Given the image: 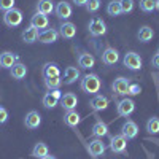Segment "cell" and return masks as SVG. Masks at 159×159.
<instances>
[{
    "mask_svg": "<svg viewBox=\"0 0 159 159\" xmlns=\"http://www.w3.org/2000/svg\"><path fill=\"white\" fill-rule=\"evenodd\" d=\"M134 110H135V103H134V100L132 99H123V100H119L118 102V105H116V111H118V115L119 116H123V118H127V116H130L132 113H134Z\"/></svg>",
    "mask_w": 159,
    "mask_h": 159,
    "instance_id": "6",
    "label": "cell"
},
{
    "mask_svg": "<svg viewBox=\"0 0 159 159\" xmlns=\"http://www.w3.org/2000/svg\"><path fill=\"white\" fill-rule=\"evenodd\" d=\"M38 42L40 43H45V45H49V43H54L59 40V32L57 29H43L38 32Z\"/></svg>",
    "mask_w": 159,
    "mask_h": 159,
    "instance_id": "7",
    "label": "cell"
},
{
    "mask_svg": "<svg viewBox=\"0 0 159 159\" xmlns=\"http://www.w3.org/2000/svg\"><path fill=\"white\" fill-rule=\"evenodd\" d=\"M24 21V16H22V11L18 10V8H11L8 11L3 13V24L7 25V27H18V25H21Z\"/></svg>",
    "mask_w": 159,
    "mask_h": 159,
    "instance_id": "2",
    "label": "cell"
},
{
    "mask_svg": "<svg viewBox=\"0 0 159 159\" xmlns=\"http://www.w3.org/2000/svg\"><path fill=\"white\" fill-rule=\"evenodd\" d=\"M78 65H80V69H83V70H91L96 65V59L92 54H89V52H80Z\"/></svg>",
    "mask_w": 159,
    "mask_h": 159,
    "instance_id": "20",
    "label": "cell"
},
{
    "mask_svg": "<svg viewBox=\"0 0 159 159\" xmlns=\"http://www.w3.org/2000/svg\"><path fill=\"white\" fill-rule=\"evenodd\" d=\"M119 7H121L123 15H127V13H132L135 3H134V0H119Z\"/></svg>",
    "mask_w": 159,
    "mask_h": 159,
    "instance_id": "33",
    "label": "cell"
},
{
    "mask_svg": "<svg viewBox=\"0 0 159 159\" xmlns=\"http://www.w3.org/2000/svg\"><path fill=\"white\" fill-rule=\"evenodd\" d=\"M7 121H8V111L7 108L0 107V124H5Z\"/></svg>",
    "mask_w": 159,
    "mask_h": 159,
    "instance_id": "38",
    "label": "cell"
},
{
    "mask_svg": "<svg viewBox=\"0 0 159 159\" xmlns=\"http://www.w3.org/2000/svg\"><path fill=\"white\" fill-rule=\"evenodd\" d=\"M127 148V139L123 134H116L110 137V150L115 154H124Z\"/></svg>",
    "mask_w": 159,
    "mask_h": 159,
    "instance_id": "4",
    "label": "cell"
},
{
    "mask_svg": "<svg viewBox=\"0 0 159 159\" xmlns=\"http://www.w3.org/2000/svg\"><path fill=\"white\" fill-rule=\"evenodd\" d=\"M46 154H49V148H48L46 143L38 142V143L34 145V150H32V156H34V157L42 159V157H45Z\"/></svg>",
    "mask_w": 159,
    "mask_h": 159,
    "instance_id": "28",
    "label": "cell"
},
{
    "mask_svg": "<svg viewBox=\"0 0 159 159\" xmlns=\"http://www.w3.org/2000/svg\"><path fill=\"white\" fill-rule=\"evenodd\" d=\"M107 13H108V16H111V18H116L119 15H123L121 7H119V0H111V2L107 5Z\"/></svg>",
    "mask_w": 159,
    "mask_h": 159,
    "instance_id": "30",
    "label": "cell"
},
{
    "mask_svg": "<svg viewBox=\"0 0 159 159\" xmlns=\"http://www.w3.org/2000/svg\"><path fill=\"white\" fill-rule=\"evenodd\" d=\"M81 78V72H80L78 67H67L64 70V78H62V83L64 84H73L76 83V80Z\"/></svg>",
    "mask_w": 159,
    "mask_h": 159,
    "instance_id": "17",
    "label": "cell"
},
{
    "mask_svg": "<svg viewBox=\"0 0 159 159\" xmlns=\"http://www.w3.org/2000/svg\"><path fill=\"white\" fill-rule=\"evenodd\" d=\"M54 13H56V16H57L59 19L65 21V19H69V18L72 16L73 10H72V5H70L69 2L62 0V2H59V3L54 7Z\"/></svg>",
    "mask_w": 159,
    "mask_h": 159,
    "instance_id": "14",
    "label": "cell"
},
{
    "mask_svg": "<svg viewBox=\"0 0 159 159\" xmlns=\"http://www.w3.org/2000/svg\"><path fill=\"white\" fill-rule=\"evenodd\" d=\"M137 37H139V40H140L142 43H148V42H151V40H153L154 32H153V29L150 27V25H143V27L139 29Z\"/></svg>",
    "mask_w": 159,
    "mask_h": 159,
    "instance_id": "26",
    "label": "cell"
},
{
    "mask_svg": "<svg viewBox=\"0 0 159 159\" xmlns=\"http://www.w3.org/2000/svg\"><path fill=\"white\" fill-rule=\"evenodd\" d=\"M42 159H56L54 156H52V154H46L45 157H42Z\"/></svg>",
    "mask_w": 159,
    "mask_h": 159,
    "instance_id": "42",
    "label": "cell"
},
{
    "mask_svg": "<svg viewBox=\"0 0 159 159\" xmlns=\"http://www.w3.org/2000/svg\"><path fill=\"white\" fill-rule=\"evenodd\" d=\"M49 92H51V94H52V96H54L56 99H61V97H62V92H61L59 89H51Z\"/></svg>",
    "mask_w": 159,
    "mask_h": 159,
    "instance_id": "40",
    "label": "cell"
},
{
    "mask_svg": "<svg viewBox=\"0 0 159 159\" xmlns=\"http://www.w3.org/2000/svg\"><path fill=\"white\" fill-rule=\"evenodd\" d=\"M80 88H81V91L86 92V94L96 96L102 88V80L97 73H86V75L81 76V80H80Z\"/></svg>",
    "mask_w": 159,
    "mask_h": 159,
    "instance_id": "1",
    "label": "cell"
},
{
    "mask_svg": "<svg viewBox=\"0 0 159 159\" xmlns=\"http://www.w3.org/2000/svg\"><path fill=\"white\" fill-rule=\"evenodd\" d=\"M10 73L15 80H22V78H25V75H27V67H25L22 62H16L10 69Z\"/></svg>",
    "mask_w": 159,
    "mask_h": 159,
    "instance_id": "25",
    "label": "cell"
},
{
    "mask_svg": "<svg viewBox=\"0 0 159 159\" xmlns=\"http://www.w3.org/2000/svg\"><path fill=\"white\" fill-rule=\"evenodd\" d=\"M129 84H130V81H129L127 78L118 76L115 81H113V84H111V89H113V92H115L116 96H127Z\"/></svg>",
    "mask_w": 159,
    "mask_h": 159,
    "instance_id": "10",
    "label": "cell"
},
{
    "mask_svg": "<svg viewBox=\"0 0 159 159\" xmlns=\"http://www.w3.org/2000/svg\"><path fill=\"white\" fill-rule=\"evenodd\" d=\"M100 5H102L100 0H88V3L84 7H86L88 13H97L99 8H100Z\"/></svg>",
    "mask_w": 159,
    "mask_h": 159,
    "instance_id": "35",
    "label": "cell"
},
{
    "mask_svg": "<svg viewBox=\"0 0 159 159\" xmlns=\"http://www.w3.org/2000/svg\"><path fill=\"white\" fill-rule=\"evenodd\" d=\"M61 76V69L56 62H46L43 65V78H56Z\"/></svg>",
    "mask_w": 159,
    "mask_h": 159,
    "instance_id": "22",
    "label": "cell"
},
{
    "mask_svg": "<svg viewBox=\"0 0 159 159\" xmlns=\"http://www.w3.org/2000/svg\"><path fill=\"white\" fill-rule=\"evenodd\" d=\"M42 103H43V107L46 110H51V108H54L56 105L59 103V99H56L51 92H46V94L43 96V99H42Z\"/></svg>",
    "mask_w": 159,
    "mask_h": 159,
    "instance_id": "29",
    "label": "cell"
},
{
    "mask_svg": "<svg viewBox=\"0 0 159 159\" xmlns=\"http://www.w3.org/2000/svg\"><path fill=\"white\" fill-rule=\"evenodd\" d=\"M64 123H65V126H69V127H76L80 123H81V116L78 115L76 110L65 111V115H64Z\"/></svg>",
    "mask_w": 159,
    "mask_h": 159,
    "instance_id": "23",
    "label": "cell"
},
{
    "mask_svg": "<svg viewBox=\"0 0 159 159\" xmlns=\"http://www.w3.org/2000/svg\"><path fill=\"white\" fill-rule=\"evenodd\" d=\"M151 65H153V67H156V69H159V52H156L154 57L151 59Z\"/></svg>",
    "mask_w": 159,
    "mask_h": 159,
    "instance_id": "39",
    "label": "cell"
},
{
    "mask_svg": "<svg viewBox=\"0 0 159 159\" xmlns=\"http://www.w3.org/2000/svg\"><path fill=\"white\" fill-rule=\"evenodd\" d=\"M121 134H123L127 140L135 139V137L139 135V126H137V123H134L132 119H127V121L123 124V127H121Z\"/></svg>",
    "mask_w": 159,
    "mask_h": 159,
    "instance_id": "16",
    "label": "cell"
},
{
    "mask_svg": "<svg viewBox=\"0 0 159 159\" xmlns=\"http://www.w3.org/2000/svg\"><path fill=\"white\" fill-rule=\"evenodd\" d=\"M147 130L150 134H159V118L153 116L147 121Z\"/></svg>",
    "mask_w": 159,
    "mask_h": 159,
    "instance_id": "31",
    "label": "cell"
},
{
    "mask_svg": "<svg viewBox=\"0 0 159 159\" xmlns=\"http://www.w3.org/2000/svg\"><path fill=\"white\" fill-rule=\"evenodd\" d=\"M72 2L76 5V7H84L88 3V0H72Z\"/></svg>",
    "mask_w": 159,
    "mask_h": 159,
    "instance_id": "41",
    "label": "cell"
},
{
    "mask_svg": "<svg viewBox=\"0 0 159 159\" xmlns=\"http://www.w3.org/2000/svg\"><path fill=\"white\" fill-rule=\"evenodd\" d=\"M154 3H156V0H140L139 7L143 13H151L154 10Z\"/></svg>",
    "mask_w": 159,
    "mask_h": 159,
    "instance_id": "34",
    "label": "cell"
},
{
    "mask_svg": "<svg viewBox=\"0 0 159 159\" xmlns=\"http://www.w3.org/2000/svg\"><path fill=\"white\" fill-rule=\"evenodd\" d=\"M154 10H159V0H156V3H154Z\"/></svg>",
    "mask_w": 159,
    "mask_h": 159,
    "instance_id": "43",
    "label": "cell"
},
{
    "mask_svg": "<svg viewBox=\"0 0 159 159\" xmlns=\"http://www.w3.org/2000/svg\"><path fill=\"white\" fill-rule=\"evenodd\" d=\"M16 62H19V56L16 54V52L5 51V52H2V54H0V67H2V69L10 70Z\"/></svg>",
    "mask_w": 159,
    "mask_h": 159,
    "instance_id": "12",
    "label": "cell"
},
{
    "mask_svg": "<svg viewBox=\"0 0 159 159\" xmlns=\"http://www.w3.org/2000/svg\"><path fill=\"white\" fill-rule=\"evenodd\" d=\"M21 37H22L24 43H34V42H37V38H38V30L35 27H32V25H29L27 29L22 30Z\"/></svg>",
    "mask_w": 159,
    "mask_h": 159,
    "instance_id": "27",
    "label": "cell"
},
{
    "mask_svg": "<svg viewBox=\"0 0 159 159\" xmlns=\"http://www.w3.org/2000/svg\"><path fill=\"white\" fill-rule=\"evenodd\" d=\"M110 105V100L108 97H105L102 94H96L94 97H92L89 100V107L94 110V111H102V110H107Z\"/></svg>",
    "mask_w": 159,
    "mask_h": 159,
    "instance_id": "11",
    "label": "cell"
},
{
    "mask_svg": "<svg viewBox=\"0 0 159 159\" xmlns=\"http://www.w3.org/2000/svg\"><path fill=\"white\" fill-rule=\"evenodd\" d=\"M100 61H102L105 65H115V64H118V61H119V52H118V49H115V48H107V49L102 52Z\"/></svg>",
    "mask_w": 159,
    "mask_h": 159,
    "instance_id": "19",
    "label": "cell"
},
{
    "mask_svg": "<svg viewBox=\"0 0 159 159\" xmlns=\"http://www.w3.org/2000/svg\"><path fill=\"white\" fill-rule=\"evenodd\" d=\"M11 8H15V0H0V10L3 13Z\"/></svg>",
    "mask_w": 159,
    "mask_h": 159,
    "instance_id": "37",
    "label": "cell"
},
{
    "mask_svg": "<svg viewBox=\"0 0 159 159\" xmlns=\"http://www.w3.org/2000/svg\"><path fill=\"white\" fill-rule=\"evenodd\" d=\"M88 148H89V154L96 159L99 156H103L105 150H107V145L102 142V139H94V140L89 142V147Z\"/></svg>",
    "mask_w": 159,
    "mask_h": 159,
    "instance_id": "15",
    "label": "cell"
},
{
    "mask_svg": "<svg viewBox=\"0 0 159 159\" xmlns=\"http://www.w3.org/2000/svg\"><path fill=\"white\" fill-rule=\"evenodd\" d=\"M157 52H159V48H157Z\"/></svg>",
    "mask_w": 159,
    "mask_h": 159,
    "instance_id": "44",
    "label": "cell"
},
{
    "mask_svg": "<svg viewBox=\"0 0 159 159\" xmlns=\"http://www.w3.org/2000/svg\"><path fill=\"white\" fill-rule=\"evenodd\" d=\"M123 64H124V67L129 69V70H140L142 65H143V61H142V57L137 54V52L129 51L123 57Z\"/></svg>",
    "mask_w": 159,
    "mask_h": 159,
    "instance_id": "5",
    "label": "cell"
},
{
    "mask_svg": "<svg viewBox=\"0 0 159 159\" xmlns=\"http://www.w3.org/2000/svg\"><path fill=\"white\" fill-rule=\"evenodd\" d=\"M59 103L65 111H70V110L76 108L78 97H76V94H73V92H65V94H62V97L59 99Z\"/></svg>",
    "mask_w": 159,
    "mask_h": 159,
    "instance_id": "8",
    "label": "cell"
},
{
    "mask_svg": "<svg viewBox=\"0 0 159 159\" xmlns=\"http://www.w3.org/2000/svg\"><path fill=\"white\" fill-rule=\"evenodd\" d=\"M45 86L48 88V91L51 89H59L62 86V80L61 76H56V78H45Z\"/></svg>",
    "mask_w": 159,
    "mask_h": 159,
    "instance_id": "32",
    "label": "cell"
},
{
    "mask_svg": "<svg viewBox=\"0 0 159 159\" xmlns=\"http://www.w3.org/2000/svg\"><path fill=\"white\" fill-rule=\"evenodd\" d=\"M37 13H42V15H45V16L54 13V2H52V0H38Z\"/></svg>",
    "mask_w": 159,
    "mask_h": 159,
    "instance_id": "24",
    "label": "cell"
},
{
    "mask_svg": "<svg viewBox=\"0 0 159 159\" xmlns=\"http://www.w3.org/2000/svg\"><path fill=\"white\" fill-rule=\"evenodd\" d=\"M142 92V88H140V84H137V83H130L129 84V89H127V96H137V94H140Z\"/></svg>",
    "mask_w": 159,
    "mask_h": 159,
    "instance_id": "36",
    "label": "cell"
},
{
    "mask_svg": "<svg viewBox=\"0 0 159 159\" xmlns=\"http://www.w3.org/2000/svg\"><path fill=\"white\" fill-rule=\"evenodd\" d=\"M30 25L40 32V30L49 27V19H48V16L42 15V13H35V15L30 18Z\"/></svg>",
    "mask_w": 159,
    "mask_h": 159,
    "instance_id": "18",
    "label": "cell"
},
{
    "mask_svg": "<svg viewBox=\"0 0 159 159\" xmlns=\"http://www.w3.org/2000/svg\"><path fill=\"white\" fill-rule=\"evenodd\" d=\"M91 135L94 139H102L105 135H108V126L105 124L102 119H97L94 123V126H92V129H91Z\"/></svg>",
    "mask_w": 159,
    "mask_h": 159,
    "instance_id": "21",
    "label": "cell"
},
{
    "mask_svg": "<svg viewBox=\"0 0 159 159\" xmlns=\"http://www.w3.org/2000/svg\"><path fill=\"white\" fill-rule=\"evenodd\" d=\"M88 30H89L91 37H102L107 34V24H105V21L102 18L94 16L88 24Z\"/></svg>",
    "mask_w": 159,
    "mask_h": 159,
    "instance_id": "3",
    "label": "cell"
},
{
    "mask_svg": "<svg viewBox=\"0 0 159 159\" xmlns=\"http://www.w3.org/2000/svg\"><path fill=\"white\" fill-rule=\"evenodd\" d=\"M24 124L27 129L34 130V129H38L40 124H42V116H40V113L37 110H30L27 115H25L24 118Z\"/></svg>",
    "mask_w": 159,
    "mask_h": 159,
    "instance_id": "13",
    "label": "cell"
},
{
    "mask_svg": "<svg viewBox=\"0 0 159 159\" xmlns=\"http://www.w3.org/2000/svg\"><path fill=\"white\" fill-rule=\"evenodd\" d=\"M59 37H62L64 40H72L75 38L76 35V25L70 21H64L61 25H59Z\"/></svg>",
    "mask_w": 159,
    "mask_h": 159,
    "instance_id": "9",
    "label": "cell"
}]
</instances>
